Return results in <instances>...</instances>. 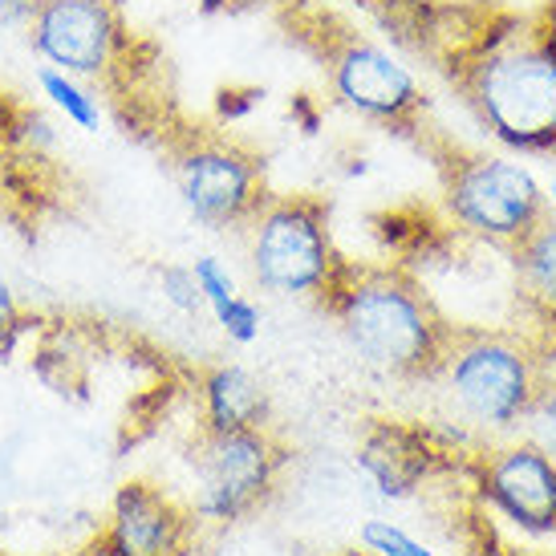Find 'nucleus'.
Here are the masks:
<instances>
[{
  "label": "nucleus",
  "instance_id": "1",
  "mask_svg": "<svg viewBox=\"0 0 556 556\" xmlns=\"http://www.w3.org/2000/svg\"><path fill=\"white\" fill-rule=\"evenodd\" d=\"M476 123L511 155H556V0L495 13L451 53Z\"/></svg>",
  "mask_w": 556,
  "mask_h": 556
},
{
  "label": "nucleus",
  "instance_id": "14",
  "mask_svg": "<svg viewBox=\"0 0 556 556\" xmlns=\"http://www.w3.org/2000/svg\"><path fill=\"white\" fill-rule=\"evenodd\" d=\"M195 406L203 431L273 427V402L256 374L240 362H212L195 374Z\"/></svg>",
  "mask_w": 556,
  "mask_h": 556
},
{
  "label": "nucleus",
  "instance_id": "25",
  "mask_svg": "<svg viewBox=\"0 0 556 556\" xmlns=\"http://www.w3.org/2000/svg\"><path fill=\"white\" fill-rule=\"evenodd\" d=\"M544 200H548V212L556 216V170H553V179L544 184Z\"/></svg>",
  "mask_w": 556,
  "mask_h": 556
},
{
  "label": "nucleus",
  "instance_id": "13",
  "mask_svg": "<svg viewBox=\"0 0 556 556\" xmlns=\"http://www.w3.org/2000/svg\"><path fill=\"white\" fill-rule=\"evenodd\" d=\"M516 273V301L536 329L528 338L541 345L548 366L556 362V216H548L508 248Z\"/></svg>",
  "mask_w": 556,
  "mask_h": 556
},
{
  "label": "nucleus",
  "instance_id": "9",
  "mask_svg": "<svg viewBox=\"0 0 556 556\" xmlns=\"http://www.w3.org/2000/svg\"><path fill=\"white\" fill-rule=\"evenodd\" d=\"M25 41L41 65L86 81H114L135 46L126 0H41Z\"/></svg>",
  "mask_w": 556,
  "mask_h": 556
},
{
  "label": "nucleus",
  "instance_id": "24",
  "mask_svg": "<svg viewBox=\"0 0 556 556\" xmlns=\"http://www.w3.org/2000/svg\"><path fill=\"white\" fill-rule=\"evenodd\" d=\"M41 0H0V33H25Z\"/></svg>",
  "mask_w": 556,
  "mask_h": 556
},
{
  "label": "nucleus",
  "instance_id": "12",
  "mask_svg": "<svg viewBox=\"0 0 556 556\" xmlns=\"http://www.w3.org/2000/svg\"><path fill=\"white\" fill-rule=\"evenodd\" d=\"M200 520L155 479H126L110 500L90 556H191Z\"/></svg>",
  "mask_w": 556,
  "mask_h": 556
},
{
  "label": "nucleus",
  "instance_id": "6",
  "mask_svg": "<svg viewBox=\"0 0 556 556\" xmlns=\"http://www.w3.org/2000/svg\"><path fill=\"white\" fill-rule=\"evenodd\" d=\"M439 191L451 228L495 248H511L548 216L544 184L511 155L447 147L439 155Z\"/></svg>",
  "mask_w": 556,
  "mask_h": 556
},
{
  "label": "nucleus",
  "instance_id": "2",
  "mask_svg": "<svg viewBox=\"0 0 556 556\" xmlns=\"http://www.w3.org/2000/svg\"><path fill=\"white\" fill-rule=\"evenodd\" d=\"M321 309L338 321L345 345L394 382H434L455 333V321L434 305L427 285L399 261H345Z\"/></svg>",
  "mask_w": 556,
  "mask_h": 556
},
{
  "label": "nucleus",
  "instance_id": "3",
  "mask_svg": "<svg viewBox=\"0 0 556 556\" xmlns=\"http://www.w3.org/2000/svg\"><path fill=\"white\" fill-rule=\"evenodd\" d=\"M548 374L541 345L492 325H455L434 382L443 387L464 427L488 439H511L528 422Z\"/></svg>",
  "mask_w": 556,
  "mask_h": 556
},
{
  "label": "nucleus",
  "instance_id": "20",
  "mask_svg": "<svg viewBox=\"0 0 556 556\" xmlns=\"http://www.w3.org/2000/svg\"><path fill=\"white\" fill-rule=\"evenodd\" d=\"M25 333H29V317L21 309V296H16L13 280L0 273V362H13Z\"/></svg>",
  "mask_w": 556,
  "mask_h": 556
},
{
  "label": "nucleus",
  "instance_id": "26",
  "mask_svg": "<svg viewBox=\"0 0 556 556\" xmlns=\"http://www.w3.org/2000/svg\"><path fill=\"white\" fill-rule=\"evenodd\" d=\"M508 556H544V553H516V548H508Z\"/></svg>",
  "mask_w": 556,
  "mask_h": 556
},
{
  "label": "nucleus",
  "instance_id": "27",
  "mask_svg": "<svg viewBox=\"0 0 556 556\" xmlns=\"http://www.w3.org/2000/svg\"><path fill=\"white\" fill-rule=\"evenodd\" d=\"M224 4H232V0H224Z\"/></svg>",
  "mask_w": 556,
  "mask_h": 556
},
{
  "label": "nucleus",
  "instance_id": "4",
  "mask_svg": "<svg viewBox=\"0 0 556 556\" xmlns=\"http://www.w3.org/2000/svg\"><path fill=\"white\" fill-rule=\"evenodd\" d=\"M296 37L321 62L329 98L341 110H350L362 123L399 130V135L418 130L427 114V90L394 49L321 13H313V21L301 25Z\"/></svg>",
  "mask_w": 556,
  "mask_h": 556
},
{
  "label": "nucleus",
  "instance_id": "15",
  "mask_svg": "<svg viewBox=\"0 0 556 556\" xmlns=\"http://www.w3.org/2000/svg\"><path fill=\"white\" fill-rule=\"evenodd\" d=\"M37 90H41V98H46L49 106L58 110L74 130L93 135V130H102V123H106V106H102V98L93 90V81L41 65V70H37Z\"/></svg>",
  "mask_w": 556,
  "mask_h": 556
},
{
  "label": "nucleus",
  "instance_id": "23",
  "mask_svg": "<svg viewBox=\"0 0 556 556\" xmlns=\"http://www.w3.org/2000/svg\"><path fill=\"white\" fill-rule=\"evenodd\" d=\"M321 106H317V98H309V93H296L293 102H289V123L301 130V135H317L321 130Z\"/></svg>",
  "mask_w": 556,
  "mask_h": 556
},
{
  "label": "nucleus",
  "instance_id": "21",
  "mask_svg": "<svg viewBox=\"0 0 556 556\" xmlns=\"http://www.w3.org/2000/svg\"><path fill=\"white\" fill-rule=\"evenodd\" d=\"M528 422L536 427L544 447L556 455V366H548V374H544V387H541V394H536V406H532Z\"/></svg>",
  "mask_w": 556,
  "mask_h": 556
},
{
  "label": "nucleus",
  "instance_id": "11",
  "mask_svg": "<svg viewBox=\"0 0 556 556\" xmlns=\"http://www.w3.org/2000/svg\"><path fill=\"white\" fill-rule=\"evenodd\" d=\"M464 464L455 443L410 418H370L354 447V467L382 500H415Z\"/></svg>",
  "mask_w": 556,
  "mask_h": 556
},
{
  "label": "nucleus",
  "instance_id": "18",
  "mask_svg": "<svg viewBox=\"0 0 556 556\" xmlns=\"http://www.w3.org/2000/svg\"><path fill=\"white\" fill-rule=\"evenodd\" d=\"M212 321L219 325V333L232 341V345H252L264 329V309L248 293H236L228 305H219L212 313Z\"/></svg>",
  "mask_w": 556,
  "mask_h": 556
},
{
  "label": "nucleus",
  "instance_id": "17",
  "mask_svg": "<svg viewBox=\"0 0 556 556\" xmlns=\"http://www.w3.org/2000/svg\"><path fill=\"white\" fill-rule=\"evenodd\" d=\"M155 280H159L163 301H167L175 313H184V317H200V313H207L200 285H195V273H191V264H159Z\"/></svg>",
  "mask_w": 556,
  "mask_h": 556
},
{
  "label": "nucleus",
  "instance_id": "7",
  "mask_svg": "<svg viewBox=\"0 0 556 556\" xmlns=\"http://www.w3.org/2000/svg\"><path fill=\"white\" fill-rule=\"evenodd\" d=\"M285 464H289V447L273 427H256V431H203L200 427L191 443L195 520L216 528L248 520L273 500Z\"/></svg>",
  "mask_w": 556,
  "mask_h": 556
},
{
  "label": "nucleus",
  "instance_id": "16",
  "mask_svg": "<svg viewBox=\"0 0 556 556\" xmlns=\"http://www.w3.org/2000/svg\"><path fill=\"white\" fill-rule=\"evenodd\" d=\"M357 541H362L366 556H439L418 536H410L406 528L394 525V520H366L362 532H357Z\"/></svg>",
  "mask_w": 556,
  "mask_h": 556
},
{
  "label": "nucleus",
  "instance_id": "10",
  "mask_svg": "<svg viewBox=\"0 0 556 556\" xmlns=\"http://www.w3.org/2000/svg\"><path fill=\"white\" fill-rule=\"evenodd\" d=\"M471 495L483 511L528 536H556V455L536 439H495L467 455Z\"/></svg>",
  "mask_w": 556,
  "mask_h": 556
},
{
  "label": "nucleus",
  "instance_id": "22",
  "mask_svg": "<svg viewBox=\"0 0 556 556\" xmlns=\"http://www.w3.org/2000/svg\"><path fill=\"white\" fill-rule=\"evenodd\" d=\"M264 90H256V86H228V90H219L216 98V123L219 126H236L244 123L252 110L261 106Z\"/></svg>",
  "mask_w": 556,
  "mask_h": 556
},
{
  "label": "nucleus",
  "instance_id": "19",
  "mask_svg": "<svg viewBox=\"0 0 556 556\" xmlns=\"http://www.w3.org/2000/svg\"><path fill=\"white\" fill-rule=\"evenodd\" d=\"M191 273H195V285H200L207 313H216L219 305H228V301L240 293V285H236V273L224 261H219V256H195Z\"/></svg>",
  "mask_w": 556,
  "mask_h": 556
},
{
  "label": "nucleus",
  "instance_id": "8",
  "mask_svg": "<svg viewBox=\"0 0 556 556\" xmlns=\"http://www.w3.org/2000/svg\"><path fill=\"white\" fill-rule=\"evenodd\" d=\"M170 179L187 216L212 232H240L268 200L264 159L224 130H195L175 142Z\"/></svg>",
  "mask_w": 556,
  "mask_h": 556
},
{
  "label": "nucleus",
  "instance_id": "5",
  "mask_svg": "<svg viewBox=\"0 0 556 556\" xmlns=\"http://www.w3.org/2000/svg\"><path fill=\"white\" fill-rule=\"evenodd\" d=\"M244 240L252 280L285 301L325 305L345 268L329 228V203L309 191L268 195L244 224Z\"/></svg>",
  "mask_w": 556,
  "mask_h": 556
}]
</instances>
